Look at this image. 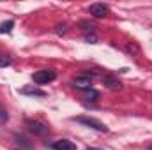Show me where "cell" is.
Returning a JSON list of instances; mask_svg holds the SVG:
<instances>
[{"instance_id":"obj_11","label":"cell","mask_w":152,"mask_h":150,"mask_svg":"<svg viewBox=\"0 0 152 150\" xmlns=\"http://www.w3.org/2000/svg\"><path fill=\"white\" fill-rule=\"evenodd\" d=\"M5 66H11V57L0 55V67H5Z\"/></svg>"},{"instance_id":"obj_1","label":"cell","mask_w":152,"mask_h":150,"mask_svg":"<svg viewBox=\"0 0 152 150\" xmlns=\"http://www.w3.org/2000/svg\"><path fill=\"white\" fill-rule=\"evenodd\" d=\"M75 120L78 124H83V125H87L90 129H96L99 133H108V127L101 120H97V118H92V117H76Z\"/></svg>"},{"instance_id":"obj_7","label":"cell","mask_w":152,"mask_h":150,"mask_svg":"<svg viewBox=\"0 0 152 150\" xmlns=\"http://www.w3.org/2000/svg\"><path fill=\"white\" fill-rule=\"evenodd\" d=\"M103 83H104V87L106 88H110V90H118L120 88V81L112 74H106L103 76Z\"/></svg>"},{"instance_id":"obj_9","label":"cell","mask_w":152,"mask_h":150,"mask_svg":"<svg viewBox=\"0 0 152 150\" xmlns=\"http://www.w3.org/2000/svg\"><path fill=\"white\" fill-rule=\"evenodd\" d=\"M12 27H14V21L9 20V21H5V23L0 25V32H2V34H9V32L12 30Z\"/></svg>"},{"instance_id":"obj_13","label":"cell","mask_w":152,"mask_h":150,"mask_svg":"<svg viewBox=\"0 0 152 150\" xmlns=\"http://www.w3.org/2000/svg\"><path fill=\"white\" fill-rule=\"evenodd\" d=\"M67 32V25H57V34H66Z\"/></svg>"},{"instance_id":"obj_8","label":"cell","mask_w":152,"mask_h":150,"mask_svg":"<svg viewBox=\"0 0 152 150\" xmlns=\"http://www.w3.org/2000/svg\"><path fill=\"white\" fill-rule=\"evenodd\" d=\"M51 147L55 150H78L76 145L73 141H69V140H58V141H55Z\"/></svg>"},{"instance_id":"obj_12","label":"cell","mask_w":152,"mask_h":150,"mask_svg":"<svg viewBox=\"0 0 152 150\" xmlns=\"http://www.w3.org/2000/svg\"><path fill=\"white\" fill-rule=\"evenodd\" d=\"M7 120H9V115H7V111L0 106V124H5Z\"/></svg>"},{"instance_id":"obj_3","label":"cell","mask_w":152,"mask_h":150,"mask_svg":"<svg viewBox=\"0 0 152 150\" xmlns=\"http://www.w3.org/2000/svg\"><path fill=\"white\" fill-rule=\"evenodd\" d=\"M27 127L36 136H46V134H50V127L44 122H41V120H28L27 122Z\"/></svg>"},{"instance_id":"obj_4","label":"cell","mask_w":152,"mask_h":150,"mask_svg":"<svg viewBox=\"0 0 152 150\" xmlns=\"http://www.w3.org/2000/svg\"><path fill=\"white\" fill-rule=\"evenodd\" d=\"M73 87L80 88V90H90L92 88V76H88L87 73L76 76L73 79Z\"/></svg>"},{"instance_id":"obj_10","label":"cell","mask_w":152,"mask_h":150,"mask_svg":"<svg viewBox=\"0 0 152 150\" xmlns=\"http://www.w3.org/2000/svg\"><path fill=\"white\" fill-rule=\"evenodd\" d=\"M85 92H87L85 95H87V99H88V101H96V99L99 97V92H97V90H94V88H90V90H85Z\"/></svg>"},{"instance_id":"obj_2","label":"cell","mask_w":152,"mask_h":150,"mask_svg":"<svg viewBox=\"0 0 152 150\" xmlns=\"http://www.w3.org/2000/svg\"><path fill=\"white\" fill-rule=\"evenodd\" d=\"M55 78H57V74H55V71H51V69H42V71H37V73H34V74H32L34 83H37V85L51 83Z\"/></svg>"},{"instance_id":"obj_14","label":"cell","mask_w":152,"mask_h":150,"mask_svg":"<svg viewBox=\"0 0 152 150\" xmlns=\"http://www.w3.org/2000/svg\"><path fill=\"white\" fill-rule=\"evenodd\" d=\"M87 150H101V149H96V147H87Z\"/></svg>"},{"instance_id":"obj_15","label":"cell","mask_w":152,"mask_h":150,"mask_svg":"<svg viewBox=\"0 0 152 150\" xmlns=\"http://www.w3.org/2000/svg\"><path fill=\"white\" fill-rule=\"evenodd\" d=\"M151 150H152V147H151Z\"/></svg>"},{"instance_id":"obj_6","label":"cell","mask_w":152,"mask_h":150,"mask_svg":"<svg viewBox=\"0 0 152 150\" xmlns=\"http://www.w3.org/2000/svg\"><path fill=\"white\" fill-rule=\"evenodd\" d=\"M20 94H23V95H37V97H44V95H46L44 90H41V88H37V87H34V85L23 87V88L20 90Z\"/></svg>"},{"instance_id":"obj_5","label":"cell","mask_w":152,"mask_h":150,"mask_svg":"<svg viewBox=\"0 0 152 150\" xmlns=\"http://www.w3.org/2000/svg\"><path fill=\"white\" fill-rule=\"evenodd\" d=\"M88 11H90V14L96 16V18H104V16L110 12V7H108L106 4H92Z\"/></svg>"}]
</instances>
